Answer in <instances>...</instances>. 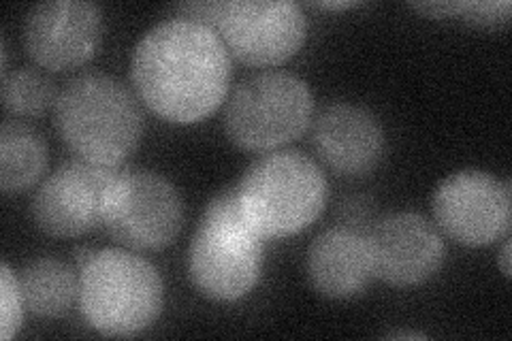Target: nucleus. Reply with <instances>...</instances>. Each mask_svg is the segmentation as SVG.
<instances>
[{"label":"nucleus","instance_id":"f257e3e1","mask_svg":"<svg viewBox=\"0 0 512 341\" xmlns=\"http://www.w3.org/2000/svg\"><path fill=\"white\" fill-rule=\"evenodd\" d=\"M131 79L156 116L199 122L220 107L231 84V54L212 28L175 18L160 22L137 43Z\"/></svg>","mask_w":512,"mask_h":341},{"label":"nucleus","instance_id":"f03ea898","mask_svg":"<svg viewBox=\"0 0 512 341\" xmlns=\"http://www.w3.org/2000/svg\"><path fill=\"white\" fill-rule=\"evenodd\" d=\"M54 120L75 158L101 167H120L143 137V113L133 92L103 73L71 79L58 94Z\"/></svg>","mask_w":512,"mask_h":341},{"label":"nucleus","instance_id":"7ed1b4c3","mask_svg":"<svg viewBox=\"0 0 512 341\" xmlns=\"http://www.w3.org/2000/svg\"><path fill=\"white\" fill-rule=\"evenodd\" d=\"M79 312L94 331L131 337L146 331L163 312L165 288L158 269L126 250L77 256Z\"/></svg>","mask_w":512,"mask_h":341},{"label":"nucleus","instance_id":"20e7f679","mask_svg":"<svg viewBox=\"0 0 512 341\" xmlns=\"http://www.w3.org/2000/svg\"><path fill=\"white\" fill-rule=\"evenodd\" d=\"M265 237L244 216L237 186L220 190L205 205L190 241L192 284L214 301H237L259 284Z\"/></svg>","mask_w":512,"mask_h":341},{"label":"nucleus","instance_id":"39448f33","mask_svg":"<svg viewBox=\"0 0 512 341\" xmlns=\"http://www.w3.org/2000/svg\"><path fill=\"white\" fill-rule=\"evenodd\" d=\"M323 171L301 152H274L254 160L237 184V199L248 222L265 239L297 235L327 205Z\"/></svg>","mask_w":512,"mask_h":341},{"label":"nucleus","instance_id":"423d86ee","mask_svg":"<svg viewBox=\"0 0 512 341\" xmlns=\"http://www.w3.org/2000/svg\"><path fill=\"white\" fill-rule=\"evenodd\" d=\"M182 18L212 28L229 54L252 67H274L293 58L306 41L308 22L288 0L188 3Z\"/></svg>","mask_w":512,"mask_h":341},{"label":"nucleus","instance_id":"0eeeda50","mask_svg":"<svg viewBox=\"0 0 512 341\" xmlns=\"http://www.w3.org/2000/svg\"><path fill=\"white\" fill-rule=\"evenodd\" d=\"M312 113L314 96L306 81L293 73L265 71L242 81L231 94L224 128L239 148L267 152L306 133Z\"/></svg>","mask_w":512,"mask_h":341},{"label":"nucleus","instance_id":"6e6552de","mask_svg":"<svg viewBox=\"0 0 512 341\" xmlns=\"http://www.w3.org/2000/svg\"><path fill=\"white\" fill-rule=\"evenodd\" d=\"M103 226L128 250H163L178 239L184 205L175 186L146 169H118L105 199Z\"/></svg>","mask_w":512,"mask_h":341},{"label":"nucleus","instance_id":"1a4fd4ad","mask_svg":"<svg viewBox=\"0 0 512 341\" xmlns=\"http://www.w3.org/2000/svg\"><path fill=\"white\" fill-rule=\"evenodd\" d=\"M118 169L82 158L62 162L32 197V220L45 235L58 239L99 229L105 216L107 190Z\"/></svg>","mask_w":512,"mask_h":341},{"label":"nucleus","instance_id":"9d476101","mask_svg":"<svg viewBox=\"0 0 512 341\" xmlns=\"http://www.w3.org/2000/svg\"><path fill=\"white\" fill-rule=\"evenodd\" d=\"M510 182L487 171H459L438 186L434 216L440 231L463 246H489L508 235L512 222Z\"/></svg>","mask_w":512,"mask_h":341},{"label":"nucleus","instance_id":"9b49d317","mask_svg":"<svg viewBox=\"0 0 512 341\" xmlns=\"http://www.w3.org/2000/svg\"><path fill=\"white\" fill-rule=\"evenodd\" d=\"M367 243L374 275L397 288L419 286L434 278L446 256L440 231L414 211L376 218L367 231Z\"/></svg>","mask_w":512,"mask_h":341},{"label":"nucleus","instance_id":"f8f14e48","mask_svg":"<svg viewBox=\"0 0 512 341\" xmlns=\"http://www.w3.org/2000/svg\"><path fill=\"white\" fill-rule=\"evenodd\" d=\"M101 41V11L84 0H50L32 7L24 22L28 56L50 71L88 62Z\"/></svg>","mask_w":512,"mask_h":341},{"label":"nucleus","instance_id":"ddd939ff","mask_svg":"<svg viewBox=\"0 0 512 341\" xmlns=\"http://www.w3.org/2000/svg\"><path fill=\"white\" fill-rule=\"evenodd\" d=\"M314 148L325 165L346 177L372 173L384 156V131L372 111L331 103L314 122Z\"/></svg>","mask_w":512,"mask_h":341},{"label":"nucleus","instance_id":"4468645a","mask_svg":"<svg viewBox=\"0 0 512 341\" xmlns=\"http://www.w3.org/2000/svg\"><path fill=\"white\" fill-rule=\"evenodd\" d=\"M306 265L314 290L329 299L357 297L374 278L367 233L344 224L314 239Z\"/></svg>","mask_w":512,"mask_h":341},{"label":"nucleus","instance_id":"2eb2a0df","mask_svg":"<svg viewBox=\"0 0 512 341\" xmlns=\"http://www.w3.org/2000/svg\"><path fill=\"white\" fill-rule=\"evenodd\" d=\"M24 305L39 318H58L71 310L79 292V273L58 258H37L18 275Z\"/></svg>","mask_w":512,"mask_h":341},{"label":"nucleus","instance_id":"dca6fc26","mask_svg":"<svg viewBox=\"0 0 512 341\" xmlns=\"http://www.w3.org/2000/svg\"><path fill=\"white\" fill-rule=\"evenodd\" d=\"M47 165V148L35 128L22 122H5L0 128V188L20 194L35 186Z\"/></svg>","mask_w":512,"mask_h":341},{"label":"nucleus","instance_id":"f3484780","mask_svg":"<svg viewBox=\"0 0 512 341\" xmlns=\"http://www.w3.org/2000/svg\"><path fill=\"white\" fill-rule=\"evenodd\" d=\"M50 79L32 69H18L3 77V107L15 118H35L56 105Z\"/></svg>","mask_w":512,"mask_h":341},{"label":"nucleus","instance_id":"a211bd4d","mask_svg":"<svg viewBox=\"0 0 512 341\" xmlns=\"http://www.w3.org/2000/svg\"><path fill=\"white\" fill-rule=\"evenodd\" d=\"M419 9L434 18H461L480 26H500L510 20L508 0H495V3H414Z\"/></svg>","mask_w":512,"mask_h":341},{"label":"nucleus","instance_id":"6ab92c4d","mask_svg":"<svg viewBox=\"0 0 512 341\" xmlns=\"http://www.w3.org/2000/svg\"><path fill=\"white\" fill-rule=\"evenodd\" d=\"M0 278H3V282H0V333H3L5 341H9L22 327L26 305L18 275L11 271L7 263L0 271Z\"/></svg>","mask_w":512,"mask_h":341},{"label":"nucleus","instance_id":"aec40b11","mask_svg":"<svg viewBox=\"0 0 512 341\" xmlns=\"http://www.w3.org/2000/svg\"><path fill=\"white\" fill-rule=\"evenodd\" d=\"M340 218L344 226L367 233L370 226L376 222L374 201L367 197H350L340 205Z\"/></svg>","mask_w":512,"mask_h":341},{"label":"nucleus","instance_id":"412c9836","mask_svg":"<svg viewBox=\"0 0 512 341\" xmlns=\"http://www.w3.org/2000/svg\"><path fill=\"white\" fill-rule=\"evenodd\" d=\"M500 263H502V273L506 275V278H510V241H504V248H502V254H500Z\"/></svg>","mask_w":512,"mask_h":341},{"label":"nucleus","instance_id":"4be33fe9","mask_svg":"<svg viewBox=\"0 0 512 341\" xmlns=\"http://www.w3.org/2000/svg\"><path fill=\"white\" fill-rule=\"evenodd\" d=\"M357 3H348V0H342V3H316V7L320 9H348V7H355Z\"/></svg>","mask_w":512,"mask_h":341},{"label":"nucleus","instance_id":"5701e85b","mask_svg":"<svg viewBox=\"0 0 512 341\" xmlns=\"http://www.w3.org/2000/svg\"><path fill=\"white\" fill-rule=\"evenodd\" d=\"M389 337H393V339H399V337H404V339H423L425 335H419V333H391Z\"/></svg>","mask_w":512,"mask_h":341}]
</instances>
